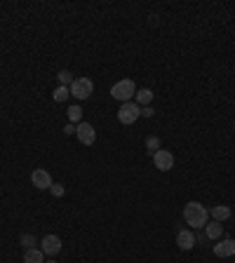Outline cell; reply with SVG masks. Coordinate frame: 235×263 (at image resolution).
<instances>
[{
    "instance_id": "6da1fadb",
    "label": "cell",
    "mask_w": 235,
    "mask_h": 263,
    "mask_svg": "<svg viewBox=\"0 0 235 263\" xmlns=\"http://www.w3.org/2000/svg\"><path fill=\"white\" fill-rule=\"evenodd\" d=\"M207 219H209V211L200 202H188L183 207V221L188 225H193V230L196 228H205L207 225Z\"/></svg>"
},
{
    "instance_id": "7a4b0ae2",
    "label": "cell",
    "mask_w": 235,
    "mask_h": 263,
    "mask_svg": "<svg viewBox=\"0 0 235 263\" xmlns=\"http://www.w3.org/2000/svg\"><path fill=\"white\" fill-rule=\"evenodd\" d=\"M111 96H113L116 101L127 104V101H132V96H137V87H134V82H132L130 78L118 80L116 85L111 87Z\"/></svg>"
},
{
    "instance_id": "3957f363",
    "label": "cell",
    "mask_w": 235,
    "mask_h": 263,
    "mask_svg": "<svg viewBox=\"0 0 235 263\" xmlns=\"http://www.w3.org/2000/svg\"><path fill=\"white\" fill-rule=\"evenodd\" d=\"M141 115V106L137 104V101H127V104L120 106V111H118V122L120 125H132V122H137Z\"/></svg>"
},
{
    "instance_id": "277c9868",
    "label": "cell",
    "mask_w": 235,
    "mask_h": 263,
    "mask_svg": "<svg viewBox=\"0 0 235 263\" xmlns=\"http://www.w3.org/2000/svg\"><path fill=\"white\" fill-rule=\"evenodd\" d=\"M68 90H71V96H76V99H80V101H85V99H90L92 96L94 85H92L90 78H76L73 80V85H71Z\"/></svg>"
},
{
    "instance_id": "5b68a950",
    "label": "cell",
    "mask_w": 235,
    "mask_h": 263,
    "mask_svg": "<svg viewBox=\"0 0 235 263\" xmlns=\"http://www.w3.org/2000/svg\"><path fill=\"white\" fill-rule=\"evenodd\" d=\"M76 136H78V141L82 146H92L97 141V130L90 122H80L78 127H76Z\"/></svg>"
},
{
    "instance_id": "8992f818",
    "label": "cell",
    "mask_w": 235,
    "mask_h": 263,
    "mask_svg": "<svg viewBox=\"0 0 235 263\" xmlns=\"http://www.w3.org/2000/svg\"><path fill=\"white\" fill-rule=\"evenodd\" d=\"M31 184H33V188H38V190H47V188H52V176H50L47 169H33Z\"/></svg>"
},
{
    "instance_id": "52a82bcc",
    "label": "cell",
    "mask_w": 235,
    "mask_h": 263,
    "mask_svg": "<svg viewBox=\"0 0 235 263\" xmlns=\"http://www.w3.org/2000/svg\"><path fill=\"white\" fill-rule=\"evenodd\" d=\"M153 162H156V169L170 171L174 167V155H172L170 150H156L153 153Z\"/></svg>"
},
{
    "instance_id": "ba28073f",
    "label": "cell",
    "mask_w": 235,
    "mask_h": 263,
    "mask_svg": "<svg viewBox=\"0 0 235 263\" xmlns=\"http://www.w3.org/2000/svg\"><path fill=\"white\" fill-rule=\"evenodd\" d=\"M40 244H42V254H47V256H57V254L61 251V237L59 235H45Z\"/></svg>"
},
{
    "instance_id": "9c48e42d",
    "label": "cell",
    "mask_w": 235,
    "mask_h": 263,
    "mask_svg": "<svg viewBox=\"0 0 235 263\" xmlns=\"http://www.w3.org/2000/svg\"><path fill=\"white\" fill-rule=\"evenodd\" d=\"M196 242H197V237L193 230H179V233H176V244H179V249L191 251L196 247Z\"/></svg>"
},
{
    "instance_id": "30bf717a",
    "label": "cell",
    "mask_w": 235,
    "mask_h": 263,
    "mask_svg": "<svg viewBox=\"0 0 235 263\" xmlns=\"http://www.w3.org/2000/svg\"><path fill=\"white\" fill-rule=\"evenodd\" d=\"M233 254H235V240H221V242L214 244V256H219V259H228Z\"/></svg>"
},
{
    "instance_id": "8fae6325",
    "label": "cell",
    "mask_w": 235,
    "mask_h": 263,
    "mask_svg": "<svg viewBox=\"0 0 235 263\" xmlns=\"http://www.w3.org/2000/svg\"><path fill=\"white\" fill-rule=\"evenodd\" d=\"M223 233V225L219 224V221H212V224L205 225V237L207 240H219Z\"/></svg>"
},
{
    "instance_id": "7c38bea8",
    "label": "cell",
    "mask_w": 235,
    "mask_h": 263,
    "mask_svg": "<svg viewBox=\"0 0 235 263\" xmlns=\"http://www.w3.org/2000/svg\"><path fill=\"white\" fill-rule=\"evenodd\" d=\"M212 219L214 221H226V219H231V207H226V205H216V207H212Z\"/></svg>"
},
{
    "instance_id": "4fadbf2b",
    "label": "cell",
    "mask_w": 235,
    "mask_h": 263,
    "mask_svg": "<svg viewBox=\"0 0 235 263\" xmlns=\"http://www.w3.org/2000/svg\"><path fill=\"white\" fill-rule=\"evenodd\" d=\"M24 263H45V254L42 249H26L24 251Z\"/></svg>"
},
{
    "instance_id": "5bb4252c",
    "label": "cell",
    "mask_w": 235,
    "mask_h": 263,
    "mask_svg": "<svg viewBox=\"0 0 235 263\" xmlns=\"http://www.w3.org/2000/svg\"><path fill=\"white\" fill-rule=\"evenodd\" d=\"M153 101V92L148 90V87H144V90H137V104L139 106H148Z\"/></svg>"
},
{
    "instance_id": "9a60e30c",
    "label": "cell",
    "mask_w": 235,
    "mask_h": 263,
    "mask_svg": "<svg viewBox=\"0 0 235 263\" xmlns=\"http://www.w3.org/2000/svg\"><path fill=\"white\" fill-rule=\"evenodd\" d=\"M68 96H71V90H68V87H61V85H59V87L54 90V101H57V104H64Z\"/></svg>"
},
{
    "instance_id": "2e32d148",
    "label": "cell",
    "mask_w": 235,
    "mask_h": 263,
    "mask_svg": "<svg viewBox=\"0 0 235 263\" xmlns=\"http://www.w3.org/2000/svg\"><path fill=\"white\" fill-rule=\"evenodd\" d=\"M82 108H80V106H71V108H68V120H71V125H73V122H82Z\"/></svg>"
},
{
    "instance_id": "e0dca14e",
    "label": "cell",
    "mask_w": 235,
    "mask_h": 263,
    "mask_svg": "<svg viewBox=\"0 0 235 263\" xmlns=\"http://www.w3.org/2000/svg\"><path fill=\"white\" fill-rule=\"evenodd\" d=\"M57 80H59V85H61V87H66V85H68V87H71V85H73V75H71V73H68V71H59V73H57Z\"/></svg>"
},
{
    "instance_id": "ac0fdd59",
    "label": "cell",
    "mask_w": 235,
    "mask_h": 263,
    "mask_svg": "<svg viewBox=\"0 0 235 263\" xmlns=\"http://www.w3.org/2000/svg\"><path fill=\"white\" fill-rule=\"evenodd\" d=\"M146 148H148L151 153L160 150V139H157V136H148V139H146Z\"/></svg>"
},
{
    "instance_id": "d6986e66",
    "label": "cell",
    "mask_w": 235,
    "mask_h": 263,
    "mask_svg": "<svg viewBox=\"0 0 235 263\" xmlns=\"http://www.w3.org/2000/svg\"><path fill=\"white\" fill-rule=\"evenodd\" d=\"M19 242H21V244H24V247H26V249H33V247H36V237L33 235H21L19 237Z\"/></svg>"
},
{
    "instance_id": "ffe728a7",
    "label": "cell",
    "mask_w": 235,
    "mask_h": 263,
    "mask_svg": "<svg viewBox=\"0 0 235 263\" xmlns=\"http://www.w3.org/2000/svg\"><path fill=\"white\" fill-rule=\"evenodd\" d=\"M52 193H54L57 197L64 195V186H61V184H52Z\"/></svg>"
},
{
    "instance_id": "44dd1931",
    "label": "cell",
    "mask_w": 235,
    "mask_h": 263,
    "mask_svg": "<svg viewBox=\"0 0 235 263\" xmlns=\"http://www.w3.org/2000/svg\"><path fill=\"white\" fill-rule=\"evenodd\" d=\"M141 115H146V118H153V108H148V106H146L144 111H141Z\"/></svg>"
},
{
    "instance_id": "7402d4cb",
    "label": "cell",
    "mask_w": 235,
    "mask_h": 263,
    "mask_svg": "<svg viewBox=\"0 0 235 263\" xmlns=\"http://www.w3.org/2000/svg\"><path fill=\"white\" fill-rule=\"evenodd\" d=\"M64 134H76V127H73V125H66V127H64Z\"/></svg>"
},
{
    "instance_id": "603a6c76",
    "label": "cell",
    "mask_w": 235,
    "mask_h": 263,
    "mask_svg": "<svg viewBox=\"0 0 235 263\" xmlns=\"http://www.w3.org/2000/svg\"><path fill=\"white\" fill-rule=\"evenodd\" d=\"M45 263H57V261H54V259H50V261H45Z\"/></svg>"
}]
</instances>
